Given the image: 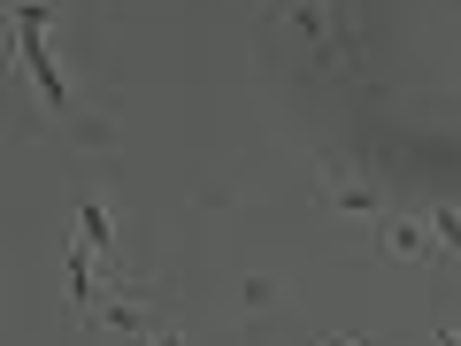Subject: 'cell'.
<instances>
[{
    "instance_id": "cell-3",
    "label": "cell",
    "mask_w": 461,
    "mask_h": 346,
    "mask_svg": "<svg viewBox=\"0 0 461 346\" xmlns=\"http://www.w3.org/2000/svg\"><path fill=\"white\" fill-rule=\"evenodd\" d=\"M384 254H393V262H438V231L430 223H408V215H393V223H384Z\"/></svg>"
},
{
    "instance_id": "cell-8",
    "label": "cell",
    "mask_w": 461,
    "mask_h": 346,
    "mask_svg": "<svg viewBox=\"0 0 461 346\" xmlns=\"http://www.w3.org/2000/svg\"><path fill=\"white\" fill-rule=\"evenodd\" d=\"M330 346H354V339H330Z\"/></svg>"
},
{
    "instance_id": "cell-1",
    "label": "cell",
    "mask_w": 461,
    "mask_h": 346,
    "mask_svg": "<svg viewBox=\"0 0 461 346\" xmlns=\"http://www.w3.org/2000/svg\"><path fill=\"white\" fill-rule=\"evenodd\" d=\"M269 16L300 39V54H308V62L354 69V54H346V23H339V0H269Z\"/></svg>"
},
{
    "instance_id": "cell-5",
    "label": "cell",
    "mask_w": 461,
    "mask_h": 346,
    "mask_svg": "<svg viewBox=\"0 0 461 346\" xmlns=\"http://www.w3.org/2000/svg\"><path fill=\"white\" fill-rule=\"evenodd\" d=\"M430 231H438V247L461 262V208H438V215H430Z\"/></svg>"
},
{
    "instance_id": "cell-4",
    "label": "cell",
    "mask_w": 461,
    "mask_h": 346,
    "mask_svg": "<svg viewBox=\"0 0 461 346\" xmlns=\"http://www.w3.org/2000/svg\"><path fill=\"white\" fill-rule=\"evenodd\" d=\"M239 308H247V315L277 308V285H269V278H247V285H239Z\"/></svg>"
},
{
    "instance_id": "cell-7",
    "label": "cell",
    "mask_w": 461,
    "mask_h": 346,
    "mask_svg": "<svg viewBox=\"0 0 461 346\" xmlns=\"http://www.w3.org/2000/svg\"><path fill=\"white\" fill-rule=\"evenodd\" d=\"M131 346H185V339H177V323H147Z\"/></svg>"
},
{
    "instance_id": "cell-9",
    "label": "cell",
    "mask_w": 461,
    "mask_h": 346,
    "mask_svg": "<svg viewBox=\"0 0 461 346\" xmlns=\"http://www.w3.org/2000/svg\"><path fill=\"white\" fill-rule=\"evenodd\" d=\"M438 346H461V339H438Z\"/></svg>"
},
{
    "instance_id": "cell-2",
    "label": "cell",
    "mask_w": 461,
    "mask_h": 346,
    "mask_svg": "<svg viewBox=\"0 0 461 346\" xmlns=\"http://www.w3.org/2000/svg\"><path fill=\"white\" fill-rule=\"evenodd\" d=\"M315 208L346 215V223H377L384 215V178L369 162H323L315 169Z\"/></svg>"
},
{
    "instance_id": "cell-6",
    "label": "cell",
    "mask_w": 461,
    "mask_h": 346,
    "mask_svg": "<svg viewBox=\"0 0 461 346\" xmlns=\"http://www.w3.org/2000/svg\"><path fill=\"white\" fill-rule=\"evenodd\" d=\"M85 247H100V254L115 247V239H108V208H100V200H85Z\"/></svg>"
}]
</instances>
